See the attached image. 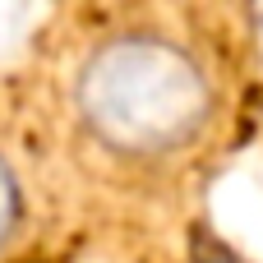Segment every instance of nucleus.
<instances>
[{
    "label": "nucleus",
    "instance_id": "obj_1",
    "mask_svg": "<svg viewBox=\"0 0 263 263\" xmlns=\"http://www.w3.org/2000/svg\"><path fill=\"white\" fill-rule=\"evenodd\" d=\"M74 111L97 148L157 162L185 153L208 129L213 79L190 46L162 32H120L83 55Z\"/></svg>",
    "mask_w": 263,
    "mask_h": 263
},
{
    "label": "nucleus",
    "instance_id": "obj_2",
    "mask_svg": "<svg viewBox=\"0 0 263 263\" xmlns=\"http://www.w3.org/2000/svg\"><path fill=\"white\" fill-rule=\"evenodd\" d=\"M18 227H23V185L0 153V250L18 236Z\"/></svg>",
    "mask_w": 263,
    "mask_h": 263
}]
</instances>
